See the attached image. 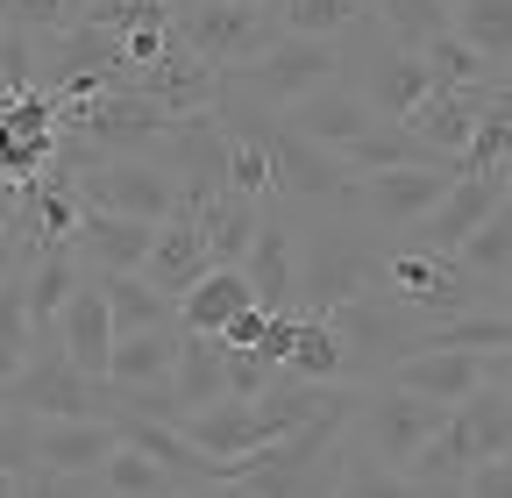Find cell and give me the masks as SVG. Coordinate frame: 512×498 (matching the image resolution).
<instances>
[{
  "label": "cell",
  "instance_id": "cell-3",
  "mask_svg": "<svg viewBox=\"0 0 512 498\" xmlns=\"http://www.w3.org/2000/svg\"><path fill=\"white\" fill-rule=\"evenodd\" d=\"M505 456H512V392L484 385L448 413V427L420 449V463L406 477L413 484H470L484 463H505Z\"/></svg>",
  "mask_w": 512,
  "mask_h": 498
},
{
  "label": "cell",
  "instance_id": "cell-15",
  "mask_svg": "<svg viewBox=\"0 0 512 498\" xmlns=\"http://www.w3.org/2000/svg\"><path fill=\"white\" fill-rule=\"evenodd\" d=\"M242 278H249L264 314H299V235L271 207H264V228H256L249 257H242Z\"/></svg>",
  "mask_w": 512,
  "mask_h": 498
},
{
  "label": "cell",
  "instance_id": "cell-8",
  "mask_svg": "<svg viewBox=\"0 0 512 498\" xmlns=\"http://www.w3.org/2000/svg\"><path fill=\"white\" fill-rule=\"evenodd\" d=\"M171 29H178V43H185L192 57H207L221 79L242 72V65H256V57L285 36L271 8H242V0H185Z\"/></svg>",
  "mask_w": 512,
  "mask_h": 498
},
{
  "label": "cell",
  "instance_id": "cell-26",
  "mask_svg": "<svg viewBox=\"0 0 512 498\" xmlns=\"http://www.w3.org/2000/svg\"><path fill=\"white\" fill-rule=\"evenodd\" d=\"M93 285H100L107 314H114V342H121V335H150V328H178V299H164L143 271H136V278L93 271Z\"/></svg>",
  "mask_w": 512,
  "mask_h": 498
},
{
  "label": "cell",
  "instance_id": "cell-30",
  "mask_svg": "<svg viewBox=\"0 0 512 498\" xmlns=\"http://www.w3.org/2000/svg\"><path fill=\"white\" fill-rule=\"evenodd\" d=\"M463 178H512V79H498L477 136L463 150Z\"/></svg>",
  "mask_w": 512,
  "mask_h": 498
},
{
  "label": "cell",
  "instance_id": "cell-27",
  "mask_svg": "<svg viewBox=\"0 0 512 498\" xmlns=\"http://www.w3.org/2000/svg\"><path fill=\"white\" fill-rule=\"evenodd\" d=\"M171 385H178L185 420L207 413V406H221V399H228V349H221V335H185V342H178Z\"/></svg>",
  "mask_w": 512,
  "mask_h": 498
},
{
  "label": "cell",
  "instance_id": "cell-40",
  "mask_svg": "<svg viewBox=\"0 0 512 498\" xmlns=\"http://www.w3.org/2000/svg\"><path fill=\"white\" fill-rule=\"evenodd\" d=\"M228 193H249L271 207V150L256 136H228Z\"/></svg>",
  "mask_w": 512,
  "mask_h": 498
},
{
  "label": "cell",
  "instance_id": "cell-45",
  "mask_svg": "<svg viewBox=\"0 0 512 498\" xmlns=\"http://www.w3.org/2000/svg\"><path fill=\"white\" fill-rule=\"evenodd\" d=\"M185 498H256L249 484H200V491H185Z\"/></svg>",
  "mask_w": 512,
  "mask_h": 498
},
{
  "label": "cell",
  "instance_id": "cell-6",
  "mask_svg": "<svg viewBox=\"0 0 512 498\" xmlns=\"http://www.w3.org/2000/svg\"><path fill=\"white\" fill-rule=\"evenodd\" d=\"M0 406H15L29 420H114V385L86 378V370L64 356V342H36V356L22 363V378L0 392Z\"/></svg>",
  "mask_w": 512,
  "mask_h": 498
},
{
  "label": "cell",
  "instance_id": "cell-18",
  "mask_svg": "<svg viewBox=\"0 0 512 498\" xmlns=\"http://www.w3.org/2000/svg\"><path fill=\"white\" fill-rule=\"evenodd\" d=\"M72 249H79V264H86V271H121V278H136V271L150 264V249H157V228H150V221H128V214H100V207H86Z\"/></svg>",
  "mask_w": 512,
  "mask_h": 498
},
{
  "label": "cell",
  "instance_id": "cell-48",
  "mask_svg": "<svg viewBox=\"0 0 512 498\" xmlns=\"http://www.w3.org/2000/svg\"><path fill=\"white\" fill-rule=\"evenodd\" d=\"M242 8H271V0H242Z\"/></svg>",
  "mask_w": 512,
  "mask_h": 498
},
{
  "label": "cell",
  "instance_id": "cell-29",
  "mask_svg": "<svg viewBox=\"0 0 512 498\" xmlns=\"http://www.w3.org/2000/svg\"><path fill=\"white\" fill-rule=\"evenodd\" d=\"M242 306H256L249 278H242V271H207L200 285L178 299V328H185V335H221Z\"/></svg>",
  "mask_w": 512,
  "mask_h": 498
},
{
  "label": "cell",
  "instance_id": "cell-4",
  "mask_svg": "<svg viewBox=\"0 0 512 498\" xmlns=\"http://www.w3.org/2000/svg\"><path fill=\"white\" fill-rule=\"evenodd\" d=\"M342 79L370 100V114H377V121H406L413 107H427V100H434V72H427V57L399 50V43L384 36L370 15L342 36Z\"/></svg>",
  "mask_w": 512,
  "mask_h": 498
},
{
  "label": "cell",
  "instance_id": "cell-43",
  "mask_svg": "<svg viewBox=\"0 0 512 498\" xmlns=\"http://www.w3.org/2000/svg\"><path fill=\"white\" fill-rule=\"evenodd\" d=\"M264 335H271V314L264 306H242V314L221 328V349H264Z\"/></svg>",
  "mask_w": 512,
  "mask_h": 498
},
{
  "label": "cell",
  "instance_id": "cell-36",
  "mask_svg": "<svg viewBox=\"0 0 512 498\" xmlns=\"http://www.w3.org/2000/svg\"><path fill=\"white\" fill-rule=\"evenodd\" d=\"M100 484H107V498H185V484L164 463H150L143 449H114L107 470H100Z\"/></svg>",
  "mask_w": 512,
  "mask_h": 498
},
{
  "label": "cell",
  "instance_id": "cell-32",
  "mask_svg": "<svg viewBox=\"0 0 512 498\" xmlns=\"http://www.w3.org/2000/svg\"><path fill=\"white\" fill-rule=\"evenodd\" d=\"M271 15L285 36H320V43H342L363 15H370V0H271Z\"/></svg>",
  "mask_w": 512,
  "mask_h": 498
},
{
  "label": "cell",
  "instance_id": "cell-16",
  "mask_svg": "<svg viewBox=\"0 0 512 498\" xmlns=\"http://www.w3.org/2000/svg\"><path fill=\"white\" fill-rule=\"evenodd\" d=\"M285 121L306 136V143H320V150H356L370 129H377V114H370V100L349 86V79H335V86H320V93H306L299 107H285Z\"/></svg>",
  "mask_w": 512,
  "mask_h": 498
},
{
  "label": "cell",
  "instance_id": "cell-42",
  "mask_svg": "<svg viewBox=\"0 0 512 498\" xmlns=\"http://www.w3.org/2000/svg\"><path fill=\"white\" fill-rule=\"evenodd\" d=\"M0 470H8V477L36 470V420L15 413V406H0Z\"/></svg>",
  "mask_w": 512,
  "mask_h": 498
},
{
  "label": "cell",
  "instance_id": "cell-13",
  "mask_svg": "<svg viewBox=\"0 0 512 498\" xmlns=\"http://www.w3.org/2000/svg\"><path fill=\"white\" fill-rule=\"evenodd\" d=\"M512 200V178H456L441 193V207L413 228V249H434V257H456V249Z\"/></svg>",
  "mask_w": 512,
  "mask_h": 498
},
{
  "label": "cell",
  "instance_id": "cell-22",
  "mask_svg": "<svg viewBox=\"0 0 512 498\" xmlns=\"http://www.w3.org/2000/svg\"><path fill=\"white\" fill-rule=\"evenodd\" d=\"M86 285V264H79V249H36L29 271H22V306H29V328L36 342L57 335L64 321V306H72V292Z\"/></svg>",
  "mask_w": 512,
  "mask_h": 498
},
{
  "label": "cell",
  "instance_id": "cell-5",
  "mask_svg": "<svg viewBox=\"0 0 512 498\" xmlns=\"http://www.w3.org/2000/svg\"><path fill=\"white\" fill-rule=\"evenodd\" d=\"M171 129H178V114H164L136 86H114L93 100H57V136L86 143L93 157H150Z\"/></svg>",
  "mask_w": 512,
  "mask_h": 498
},
{
  "label": "cell",
  "instance_id": "cell-44",
  "mask_svg": "<svg viewBox=\"0 0 512 498\" xmlns=\"http://www.w3.org/2000/svg\"><path fill=\"white\" fill-rule=\"evenodd\" d=\"M484 385L512 392V349H505V356H484Z\"/></svg>",
  "mask_w": 512,
  "mask_h": 498
},
{
  "label": "cell",
  "instance_id": "cell-28",
  "mask_svg": "<svg viewBox=\"0 0 512 498\" xmlns=\"http://www.w3.org/2000/svg\"><path fill=\"white\" fill-rule=\"evenodd\" d=\"M178 342H185V328L121 335V342H114V363H107V385H121V392H143V385H171V370H178Z\"/></svg>",
  "mask_w": 512,
  "mask_h": 498
},
{
  "label": "cell",
  "instance_id": "cell-10",
  "mask_svg": "<svg viewBox=\"0 0 512 498\" xmlns=\"http://www.w3.org/2000/svg\"><path fill=\"white\" fill-rule=\"evenodd\" d=\"M441 427H448V406L413 399V392H399V385H370V392H363V413H356V442H363L384 470H413L420 449L434 442Z\"/></svg>",
  "mask_w": 512,
  "mask_h": 498
},
{
  "label": "cell",
  "instance_id": "cell-23",
  "mask_svg": "<svg viewBox=\"0 0 512 498\" xmlns=\"http://www.w3.org/2000/svg\"><path fill=\"white\" fill-rule=\"evenodd\" d=\"M207 271H221V264L207 257V235H200V221H192V214H171V221L157 228V249H150L143 278H150L164 299H185V292L200 285Z\"/></svg>",
  "mask_w": 512,
  "mask_h": 498
},
{
  "label": "cell",
  "instance_id": "cell-47",
  "mask_svg": "<svg viewBox=\"0 0 512 498\" xmlns=\"http://www.w3.org/2000/svg\"><path fill=\"white\" fill-rule=\"evenodd\" d=\"M498 306H512V285H505V292H498Z\"/></svg>",
  "mask_w": 512,
  "mask_h": 498
},
{
  "label": "cell",
  "instance_id": "cell-7",
  "mask_svg": "<svg viewBox=\"0 0 512 498\" xmlns=\"http://www.w3.org/2000/svg\"><path fill=\"white\" fill-rule=\"evenodd\" d=\"M342 79V43H320V36H278L256 65H242V72H228L221 86L228 93H242V100H256V107H299L306 93H320V86H335Z\"/></svg>",
  "mask_w": 512,
  "mask_h": 498
},
{
  "label": "cell",
  "instance_id": "cell-38",
  "mask_svg": "<svg viewBox=\"0 0 512 498\" xmlns=\"http://www.w3.org/2000/svg\"><path fill=\"white\" fill-rule=\"evenodd\" d=\"M342 498H427V484H413L406 470H384L356 434H349V477H342Z\"/></svg>",
  "mask_w": 512,
  "mask_h": 498
},
{
  "label": "cell",
  "instance_id": "cell-17",
  "mask_svg": "<svg viewBox=\"0 0 512 498\" xmlns=\"http://www.w3.org/2000/svg\"><path fill=\"white\" fill-rule=\"evenodd\" d=\"M392 385L456 413L470 392H484V356H470V349H413V356L392 370Z\"/></svg>",
  "mask_w": 512,
  "mask_h": 498
},
{
  "label": "cell",
  "instance_id": "cell-46",
  "mask_svg": "<svg viewBox=\"0 0 512 498\" xmlns=\"http://www.w3.org/2000/svg\"><path fill=\"white\" fill-rule=\"evenodd\" d=\"M0 498H15V477H8V470H0Z\"/></svg>",
  "mask_w": 512,
  "mask_h": 498
},
{
  "label": "cell",
  "instance_id": "cell-41",
  "mask_svg": "<svg viewBox=\"0 0 512 498\" xmlns=\"http://www.w3.org/2000/svg\"><path fill=\"white\" fill-rule=\"evenodd\" d=\"M15 498H107V484L100 477H72V470H22L15 477Z\"/></svg>",
  "mask_w": 512,
  "mask_h": 498
},
{
  "label": "cell",
  "instance_id": "cell-37",
  "mask_svg": "<svg viewBox=\"0 0 512 498\" xmlns=\"http://www.w3.org/2000/svg\"><path fill=\"white\" fill-rule=\"evenodd\" d=\"M420 57H427V72H434V93H456V86H498V79H505V72L484 65V57H477L456 29H441Z\"/></svg>",
  "mask_w": 512,
  "mask_h": 498
},
{
  "label": "cell",
  "instance_id": "cell-14",
  "mask_svg": "<svg viewBox=\"0 0 512 498\" xmlns=\"http://www.w3.org/2000/svg\"><path fill=\"white\" fill-rule=\"evenodd\" d=\"M143 100H157L164 114H178V121H192V114H214L221 107V72L207 65V57H192L185 43H178V29H171V50L157 57L150 72H136L128 79Z\"/></svg>",
  "mask_w": 512,
  "mask_h": 498
},
{
  "label": "cell",
  "instance_id": "cell-20",
  "mask_svg": "<svg viewBox=\"0 0 512 498\" xmlns=\"http://www.w3.org/2000/svg\"><path fill=\"white\" fill-rule=\"evenodd\" d=\"M114 449H121V427L114 420H36V463L43 470L100 477Z\"/></svg>",
  "mask_w": 512,
  "mask_h": 498
},
{
  "label": "cell",
  "instance_id": "cell-33",
  "mask_svg": "<svg viewBox=\"0 0 512 498\" xmlns=\"http://www.w3.org/2000/svg\"><path fill=\"white\" fill-rule=\"evenodd\" d=\"M456 257H463V271H470L484 292H505V285H512V200L456 249Z\"/></svg>",
  "mask_w": 512,
  "mask_h": 498
},
{
  "label": "cell",
  "instance_id": "cell-39",
  "mask_svg": "<svg viewBox=\"0 0 512 498\" xmlns=\"http://www.w3.org/2000/svg\"><path fill=\"white\" fill-rule=\"evenodd\" d=\"M0 22H15L29 36H64V29H79L86 22V0H0Z\"/></svg>",
  "mask_w": 512,
  "mask_h": 498
},
{
  "label": "cell",
  "instance_id": "cell-21",
  "mask_svg": "<svg viewBox=\"0 0 512 498\" xmlns=\"http://www.w3.org/2000/svg\"><path fill=\"white\" fill-rule=\"evenodd\" d=\"M342 171H349V185H356V178H377V171H448V178H463L456 157L427 150V143L406 129V121H377V129H370L356 150H342Z\"/></svg>",
  "mask_w": 512,
  "mask_h": 498
},
{
  "label": "cell",
  "instance_id": "cell-24",
  "mask_svg": "<svg viewBox=\"0 0 512 498\" xmlns=\"http://www.w3.org/2000/svg\"><path fill=\"white\" fill-rule=\"evenodd\" d=\"M57 342H64V356H72L86 378H107V363H114V314H107V299H100L93 271H86V285L72 292V306H64Z\"/></svg>",
  "mask_w": 512,
  "mask_h": 498
},
{
  "label": "cell",
  "instance_id": "cell-25",
  "mask_svg": "<svg viewBox=\"0 0 512 498\" xmlns=\"http://www.w3.org/2000/svg\"><path fill=\"white\" fill-rule=\"evenodd\" d=\"M192 221H200V235H207V257H214L221 271H242L256 228H264V200H249V193H214L207 207H192Z\"/></svg>",
  "mask_w": 512,
  "mask_h": 498
},
{
  "label": "cell",
  "instance_id": "cell-49",
  "mask_svg": "<svg viewBox=\"0 0 512 498\" xmlns=\"http://www.w3.org/2000/svg\"><path fill=\"white\" fill-rule=\"evenodd\" d=\"M441 8H456V0H441Z\"/></svg>",
  "mask_w": 512,
  "mask_h": 498
},
{
  "label": "cell",
  "instance_id": "cell-35",
  "mask_svg": "<svg viewBox=\"0 0 512 498\" xmlns=\"http://www.w3.org/2000/svg\"><path fill=\"white\" fill-rule=\"evenodd\" d=\"M292 378H306V385H349V363H342V342H335V328L320 321V314H299V342H292Z\"/></svg>",
  "mask_w": 512,
  "mask_h": 498
},
{
  "label": "cell",
  "instance_id": "cell-2",
  "mask_svg": "<svg viewBox=\"0 0 512 498\" xmlns=\"http://www.w3.org/2000/svg\"><path fill=\"white\" fill-rule=\"evenodd\" d=\"M320 321L335 328L342 363H349V385H363V392H370V385H392V370H399L413 349H427V321L413 314L392 285H377V292L335 306V314H320Z\"/></svg>",
  "mask_w": 512,
  "mask_h": 498
},
{
  "label": "cell",
  "instance_id": "cell-34",
  "mask_svg": "<svg viewBox=\"0 0 512 498\" xmlns=\"http://www.w3.org/2000/svg\"><path fill=\"white\" fill-rule=\"evenodd\" d=\"M370 22H377L384 36H392L399 50H413V57H420L441 29H456L441 0H370Z\"/></svg>",
  "mask_w": 512,
  "mask_h": 498
},
{
  "label": "cell",
  "instance_id": "cell-1",
  "mask_svg": "<svg viewBox=\"0 0 512 498\" xmlns=\"http://www.w3.org/2000/svg\"><path fill=\"white\" fill-rule=\"evenodd\" d=\"M392 249L377 242L370 221H313L299 228V314H335V306L363 299L384 285Z\"/></svg>",
  "mask_w": 512,
  "mask_h": 498
},
{
  "label": "cell",
  "instance_id": "cell-31",
  "mask_svg": "<svg viewBox=\"0 0 512 498\" xmlns=\"http://www.w3.org/2000/svg\"><path fill=\"white\" fill-rule=\"evenodd\" d=\"M448 22H456V36L484 57L491 72L512 65V0H456V8H448Z\"/></svg>",
  "mask_w": 512,
  "mask_h": 498
},
{
  "label": "cell",
  "instance_id": "cell-12",
  "mask_svg": "<svg viewBox=\"0 0 512 498\" xmlns=\"http://www.w3.org/2000/svg\"><path fill=\"white\" fill-rule=\"evenodd\" d=\"M448 171H377V178H356L349 185V214L356 221H370V228H420L434 207H441V193H448Z\"/></svg>",
  "mask_w": 512,
  "mask_h": 498
},
{
  "label": "cell",
  "instance_id": "cell-19",
  "mask_svg": "<svg viewBox=\"0 0 512 498\" xmlns=\"http://www.w3.org/2000/svg\"><path fill=\"white\" fill-rule=\"evenodd\" d=\"M491 93H498V86H456V93H434L427 107L406 114V129H413L427 150L456 157V171H463V150H470V136H477V121H484Z\"/></svg>",
  "mask_w": 512,
  "mask_h": 498
},
{
  "label": "cell",
  "instance_id": "cell-11",
  "mask_svg": "<svg viewBox=\"0 0 512 498\" xmlns=\"http://www.w3.org/2000/svg\"><path fill=\"white\" fill-rule=\"evenodd\" d=\"M79 200L100 214H128V221H150L164 228L178 214V178L150 157H100L79 171Z\"/></svg>",
  "mask_w": 512,
  "mask_h": 498
},
{
  "label": "cell",
  "instance_id": "cell-9",
  "mask_svg": "<svg viewBox=\"0 0 512 498\" xmlns=\"http://www.w3.org/2000/svg\"><path fill=\"white\" fill-rule=\"evenodd\" d=\"M384 285H392L427 328H448L477 314V306H498V292H484L463 257H434V249H392V264H384Z\"/></svg>",
  "mask_w": 512,
  "mask_h": 498
}]
</instances>
